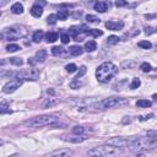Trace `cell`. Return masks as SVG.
<instances>
[{"label": "cell", "instance_id": "cell-1", "mask_svg": "<svg viewBox=\"0 0 157 157\" xmlns=\"http://www.w3.org/2000/svg\"><path fill=\"white\" fill-rule=\"evenodd\" d=\"M118 73V68L110 61H104L102 63L97 70H96V77L101 83H107L108 81L112 80V77L116 76Z\"/></svg>", "mask_w": 157, "mask_h": 157}, {"label": "cell", "instance_id": "cell-2", "mask_svg": "<svg viewBox=\"0 0 157 157\" xmlns=\"http://www.w3.org/2000/svg\"><path fill=\"white\" fill-rule=\"evenodd\" d=\"M87 153L90 156H118V155L123 153V150H122V147L106 144V145H101V146L88 150Z\"/></svg>", "mask_w": 157, "mask_h": 157}, {"label": "cell", "instance_id": "cell-3", "mask_svg": "<svg viewBox=\"0 0 157 157\" xmlns=\"http://www.w3.org/2000/svg\"><path fill=\"white\" fill-rule=\"evenodd\" d=\"M27 34V30L25 26H21V25H15V26H11L9 28H6L2 37L8 39V41H17L22 37H25Z\"/></svg>", "mask_w": 157, "mask_h": 157}, {"label": "cell", "instance_id": "cell-4", "mask_svg": "<svg viewBox=\"0 0 157 157\" xmlns=\"http://www.w3.org/2000/svg\"><path fill=\"white\" fill-rule=\"evenodd\" d=\"M128 100L123 98V97H109V98H104L97 103H95L92 107L96 109H107V108H113V107H118V106H123L126 104Z\"/></svg>", "mask_w": 157, "mask_h": 157}, {"label": "cell", "instance_id": "cell-5", "mask_svg": "<svg viewBox=\"0 0 157 157\" xmlns=\"http://www.w3.org/2000/svg\"><path fill=\"white\" fill-rule=\"evenodd\" d=\"M58 118L54 116H39L25 122V125L28 128H39V126H49L52 123L57 122Z\"/></svg>", "mask_w": 157, "mask_h": 157}, {"label": "cell", "instance_id": "cell-6", "mask_svg": "<svg viewBox=\"0 0 157 157\" xmlns=\"http://www.w3.org/2000/svg\"><path fill=\"white\" fill-rule=\"evenodd\" d=\"M87 27L86 26H73L69 30V34L74 38V41L76 42H81L83 41V37L87 36Z\"/></svg>", "mask_w": 157, "mask_h": 157}, {"label": "cell", "instance_id": "cell-7", "mask_svg": "<svg viewBox=\"0 0 157 157\" xmlns=\"http://www.w3.org/2000/svg\"><path fill=\"white\" fill-rule=\"evenodd\" d=\"M22 82H24V79H21L20 76H17V77L10 80L8 83L4 85L3 92H4V93H12V92H15L17 88H20V87L22 86Z\"/></svg>", "mask_w": 157, "mask_h": 157}, {"label": "cell", "instance_id": "cell-8", "mask_svg": "<svg viewBox=\"0 0 157 157\" xmlns=\"http://www.w3.org/2000/svg\"><path fill=\"white\" fill-rule=\"evenodd\" d=\"M17 76H20L24 80H27V81H36L39 77V71L34 68H28V69H24L22 71H20L17 74Z\"/></svg>", "mask_w": 157, "mask_h": 157}, {"label": "cell", "instance_id": "cell-9", "mask_svg": "<svg viewBox=\"0 0 157 157\" xmlns=\"http://www.w3.org/2000/svg\"><path fill=\"white\" fill-rule=\"evenodd\" d=\"M146 147L147 149H153L157 146V131L155 130H149L146 132V138L144 139Z\"/></svg>", "mask_w": 157, "mask_h": 157}, {"label": "cell", "instance_id": "cell-10", "mask_svg": "<svg viewBox=\"0 0 157 157\" xmlns=\"http://www.w3.org/2000/svg\"><path fill=\"white\" fill-rule=\"evenodd\" d=\"M130 142H131V139H123V138H113L107 141V144L117 146V147H129Z\"/></svg>", "mask_w": 157, "mask_h": 157}, {"label": "cell", "instance_id": "cell-11", "mask_svg": "<svg viewBox=\"0 0 157 157\" xmlns=\"http://www.w3.org/2000/svg\"><path fill=\"white\" fill-rule=\"evenodd\" d=\"M86 139H87V136L85 135V134H73V135H70V136L64 138L65 141H69V142H73V144H80V142L85 141Z\"/></svg>", "mask_w": 157, "mask_h": 157}, {"label": "cell", "instance_id": "cell-12", "mask_svg": "<svg viewBox=\"0 0 157 157\" xmlns=\"http://www.w3.org/2000/svg\"><path fill=\"white\" fill-rule=\"evenodd\" d=\"M106 27L110 31H118L124 27V22L123 21H108L106 22Z\"/></svg>", "mask_w": 157, "mask_h": 157}, {"label": "cell", "instance_id": "cell-13", "mask_svg": "<svg viewBox=\"0 0 157 157\" xmlns=\"http://www.w3.org/2000/svg\"><path fill=\"white\" fill-rule=\"evenodd\" d=\"M93 9L97 12H106V10L108 9V3L106 2H96L93 5Z\"/></svg>", "mask_w": 157, "mask_h": 157}, {"label": "cell", "instance_id": "cell-14", "mask_svg": "<svg viewBox=\"0 0 157 157\" xmlns=\"http://www.w3.org/2000/svg\"><path fill=\"white\" fill-rule=\"evenodd\" d=\"M31 14H32V16H34V17H41L42 14H43V8H42V5H39V4L36 3V4L31 8Z\"/></svg>", "mask_w": 157, "mask_h": 157}, {"label": "cell", "instance_id": "cell-15", "mask_svg": "<svg viewBox=\"0 0 157 157\" xmlns=\"http://www.w3.org/2000/svg\"><path fill=\"white\" fill-rule=\"evenodd\" d=\"M59 103V100H57V98H47L46 101H44L43 103H42V108H51V107H54V106H57Z\"/></svg>", "mask_w": 157, "mask_h": 157}, {"label": "cell", "instance_id": "cell-16", "mask_svg": "<svg viewBox=\"0 0 157 157\" xmlns=\"http://www.w3.org/2000/svg\"><path fill=\"white\" fill-rule=\"evenodd\" d=\"M73 152L69 151V150H60V151H53L51 153H48L47 156L49 157H53V156H63V157H68V156H71Z\"/></svg>", "mask_w": 157, "mask_h": 157}, {"label": "cell", "instance_id": "cell-17", "mask_svg": "<svg viewBox=\"0 0 157 157\" xmlns=\"http://www.w3.org/2000/svg\"><path fill=\"white\" fill-rule=\"evenodd\" d=\"M11 12L15 14V15H21L22 12H24V6H22V4H20V3H15L11 6Z\"/></svg>", "mask_w": 157, "mask_h": 157}, {"label": "cell", "instance_id": "cell-18", "mask_svg": "<svg viewBox=\"0 0 157 157\" xmlns=\"http://www.w3.org/2000/svg\"><path fill=\"white\" fill-rule=\"evenodd\" d=\"M69 52H70L71 55L79 57V55H81V54L83 53V49H82L81 47H79V46H73V47L69 48Z\"/></svg>", "mask_w": 157, "mask_h": 157}, {"label": "cell", "instance_id": "cell-19", "mask_svg": "<svg viewBox=\"0 0 157 157\" xmlns=\"http://www.w3.org/2000/svg\"><path fill=\"white\" fill-rule=\"evenodd\" d=\"M96 48H97V43L93 39H91V41H88V42L85 43V49L87 52H93V51H96Z\"/></svg>", "mask_w": 157, "mask_h": 157}, {"label": "cell", "instance_id": "cell-20", "mask_svg": "<svg viewBox=\"0 0 157 157\" xmlns=\"http://www.w3.org/2000/svg\"><path fill=\"white\" fill-rule=\"evenodd\" d=\"M47 59V51H44V49H41V51H38L37 52V54H36V60L37 61H44Z\"/></svg>", "mask_w": 157, "mask_h": 157}, {"label": "cell", "instance_id": "cell-21", "mask_svg": "<svg viewBox=\"0 0 157 157\" xmlns=\"http://www.w3.org/2000/svg\"><path fill=\"white\" fill-rule=\"evenodd\" d=\"M58 18L59 20H61V21H65L66 18H68V16H69V10H66V9H60L59 11H58Z\"/></svg>", "mask_w": 157, "mask_h": 157}, {"label": "cell", "instance_id": "cell-22", "mask_svg": "<svg viewBox=\"0 0 157 157\" xmlns=\"http://www.w3.org/2000/svg\"><path fill=\"white\" fill-rule=\"evenodd\" d=\"M6 113H11V109L6 102H2L0 103V114H6Z\"/></svg>", "mask_w": 157, "mask_h": 157}, {"label": "cell", "instance_id": "cell-23", "mask_svg": "<svg viewBox=\"0 0 157 157\" xmlns=\"http://www.w3.org/2000/svg\"><path fill=\"white\" fill-rule=\"evenodd\" d=\"M43 36H44V33H43V31H36L34 33H33V36H32V39H33V42L34 43H39L42 39H43Z\"/></svg>", "mask_w": 157, "mask_h": 157}, {"label": "cell", "instance_id": "cell-24", "mask_svg": "<svg viewBox=\"0 0 157 157\" xmlns=\"http://www.w3.org/2000/svg\"><path fill=\"white\" fill-rule=\"evenodd\" d=\"M58 39V33L57 32H48L47 34H46V41L48 42V43H53V42H55Z\"/></svg>", "mask_w": 157, "mask_h": 157}, {"label": "cell", "instance_id": "cell-25", "mask_svg": "<svg viewBox=\"0 0 157 157\" xmlns=\"http://www.w3.org/2000/svg\"><path fill=\"white\" fill-rule=\"evenodd\" d=\"M151 104H152V102L149 100H139L136 102V106L140 108H147V107H151Z\"/></svg>", "mask_w": 157, "mask_h": 157}, {"label": "cell", "instance_id": "cell-26", "mask_svg": "<svg viewBox=\"0 0 157 157\" xmlns=\"http://www.w3.org/2000/svg\"><path fill=\"white\" fill-rule=\"evenodd\" d=\"M138 46H139L140 48H142V49H151V48H152V44H151V42H149V41H141V42L138 43Z\"/></svg>", "mask_w": 157, "mask_h": 157}, {"label": "cell", "instance_id": "cell-27", "mask_svg": "<svg viewBox=\"0 0 157 157\" xmlns=\"http://www.w3.org/2000/svg\"><path fill=\"white\" fill-rule=\"evenodd\" d=\"M103 34V32L101 31V30H87V36H92V37H100V36H102Z\"/></svg>", "mask_w": 157, "mask_h": 157}, {"label": "cell", "instance_id": "cell-28", "mask_svg": "<svg viewBox=\"0 0 157 157\" xmlns=\"http://www.w3.org/2000/svg\"><path fill=\"white\" fill-rule=\"evenodd\" d=\"M86 21L90 22V24H98L100 22V18L95 15H87L86 16Z\"/></svg>", "mask_w": 157, "mask_h": 157}, {"label": "cell", "instance_id": "cell-29", "mask_svg": "<svg viewBox=\"0 0 157 157\" xmlns=\"http://www.w3.org/2000/svg\"><path fill=\"white\" fill-rule=\"evenodd\" d=\"M58 20H59V18H58V15H54V14H52V15H49V16L47 17V22H48L49 25H55Z\"/></svg>", "mask_w": 157, "mask_h": 157}, {"label": "cell", "instance_id": "cell-30", "mask_svg": "<svg viewBox=\"0 0 157 157\" xmlns=\"http://www.w3.org/2000/svg\"><path fill=\"white\" fill-rule=\"evenodd\" d=\"M64 53V48L63 47H53L52 48V54L58 57V55H61Z\"/></svg>", "mask_w": 157, "mask_h": 157}, {"label": "cell", "instance_id": "cell-31", "mask_svg": "<svg viewBox=\"0 0 157 157\" xmlns=\"http://www.w3.org/2000/svg\"><path fill=\"white\" fill-rule=\"evenodd\" d=\"M140 85H141V81H140V79L135 77V79H132V82L130 83V88H131V90H135V88L140 87Z\"/></svg>", "mask_w": 157, "mask_h": 157}, {"label": "cell", "instance_id": "cell-32", "mask_svg": "<svg viewBox=\"0 0 157 157\" xmlns=\"http://www.w3.org/2000/svg\"><path fill=\"white\" fill-rule=\"evenodd\" d=\"M140 69H141V71H144V73H150V71L152 70L151 65H150L149 63H142V64L140 65Z\"/></svg>", "mask_w": 157, "mask_h": 157}, {"label": "cell", "instance_id": "cell-33", "mask_svg": "<svg viewBox=\"0 0 157 157\" xmlns=\"http://www.w3.org/2000/svg\"><path fill=\"white\" fill-rule=\"evenodd\" d=\"M20 49V47L17 46V44H9V46L6 47V51L9 52V53H15V52H17Z\"/></svg>", "mask_w": 157, "mask_h": 157}, {"label": "cell", "instance_id": "cell-34", "mask_svg": "<svg viewBox=\"0 0 157 157\" xmlns=\"http://www.w3.org/2000/svg\"><path fill=\"white\" fill-rule=\"evenodd\" d=\"M10 63H11V64H14V65L21 66L22 64H24V60H22L21 58H10Z\"/></svg>", "mask_w": 157, "mask_h": 157}, {"label": "cell", "instance_id": "cell-35", "mask_svg": "<svg viewBox=\"0 0 157 157\" xmlns=\"http://www.w3.org/2000/svg\"><path fill=\"white\" fill-rule=\"evenodd\" d=\"M119 42V38L117 37V36H110V37H108V39H107V43L108 44H112V46H113V44H117Z\"/></svg>", "mask_w": 157, "mask_h": 157}, {"label": "cell", "instance_id": "cell-36", "mask_svg": "<svg viewBox=\"0 0 157 157\" xmlns=\"http://www.w3.org/2000/svg\"><path fill=\"white\" fill-rule=\"evenodd\" d=\"M71 132L73 134H83L85 132V128L83 126H74L71 129Z\"/></svg>", "mask_w": 157, "mask_h": 157}, {"label": "cell", "instance_id": "cell-37", "mask_svg": "<svg viewBox=\"0 0 157 157\" xmlns=\"http://www.w3.org/2000/svg\"><path fill=\"white\" fill-rule=\"evenodd\" d=\"M65 69H66V71H68V73H75L76 69H77V66L75 64H68L65 66Z\"/></svg>", "mask_w": 157, "mask_h": 157}, {"label": "cell", "instance_id": "cell-38", "mask_svg": "<svg viewBox=\"0 0 157 157\" xmlns=\"http://www.w3.org/2000/svg\"><path fill=\"white\" fill-rule=\"evenodd\" d=\"M60 38H61V42L64 44H66V43H69V41H70V34L69 33H61Z\"/></svg>", "mask_w": 157, "mask_h": 157}, {"label": "cell", "instance_id": "cell-39", "mask_svg": "<svg viewBox=\"0 0 157 157\" xmlns=\"http://www.w3.org/2000/svg\"><path fill=\"white\" fill-rule=\"evenodd\" d=\"M81 85H82V82H80V81H79V79H75V80H74V81L70 83V87L75 90V88H79Z\"/></svg>", "mask_w": 157, "mask_h": 157}, {"label": "cell", "instance_id": "cell-40", "mask_svg": "<svg viewBox=\"0 0 157 157\" xmlns=\"http://www.w3.org/2000/svg\"><path fill=\"white\" fill-rule=\"evenodd\" d=\"M86 74V66H81V69H80V73L77 74V76L75 79H81L83 75Z\"/></svg>", "mask_w": 157, "mask_h": 157}, {"label": "cell", "instance_id": "cell-41", "mask_svg": "<svg viewBox=\"0 0 157 157\" xmlns=\"http://www.w3.org/2000/svg\"><path fill=\"white\" fill-rule=\"evenodd\" d=\"M126 4H128L126 0H117V2H116V5H117L118 8H120V6H125Z\"/></svg>", "mask_w": 157, "mask_h": 157}, {"label": "cell", "instance_id": "cell-42", "mask_svg": "<svg viewBox=\"0 0 157 157\" xmlns=\"http://www.w3.org/2000/svg\"><path fill=\"white\" fill-rule=\"evenodd\" d=\"M145 33H146V34H151V33H153L152 27H146V28H145Z\"/></svg>", "mask_w": 157, "mask_h": 157}, {"label": "cell", "instance_id": "cell-43", "mask_svg": "<svg viewBox=\"0 0 157 157\" xmlns=\"http://www.w3.org/2000/svg\"><path fill=\"white\" fill-rule=\"evenodd\" d=\"M10 2V0H0V6H2V8H4L8 3Z\"/></svg>", "mask_w": 157, "mask_h": 157}, {"label": "cell", "instance_id": "cell-44", "mask_svg": "<svg viewBox=\"0 0 157 157\" xmlns=\"http://www.w3.org/2000/svg\"><path fill=\"white\" fill-rule=\"evenodd\" d=\"M152 98H153V101H155V102H157V93H155V95L152 96Z\"/></svg>", "mask_w": 157, "mask_h": 157}]
</instances>
